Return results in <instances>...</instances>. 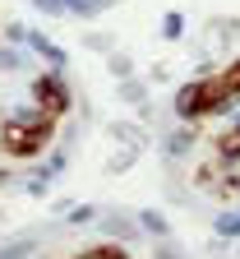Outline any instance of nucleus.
<instances>
[{"label":"nucleus","mask_w":240,"mask_h":259,"mask_svg":"<svg viewBox=\"0 0 240 259\" xmlns=\"http://www.w3.org/2000/svg\"><path fill=\"white\" fill-rule=\"evenodd\" d=\"M56 135V116L32 107V111H14L5 116V125H0V148H5L10 157H37Z\"/></svg>","instance_id":"1"},{"label":"nucleus","mask_w":240,"mask_h":259,"mask_svg":"<svg viewBox=\"0 0 240 259\" xmlns=\"http://www.w3.org/2000/svg\"><path fill=\"white\" fill-rule=\"evenodd\" d=\"M70 83H65V74L60 70H46V74H37L32 79V107H42V111H51V116H65L70 111Z\"/></svg>","instance_id":"2"},{"label":"nucleus","mask_w":240,"mask_h":259,"mask_svg":"<svg viewBox=\"0 0 240 259\" xmlns=\"http://www.w3.org/2000/svg\"><path fill=\"white\" fill-rule=\"evenodd\" d=\"M10 37H14V42H23V47H28L32 56H42V60H46V70H60V74H65V65H70V56H65V51H60V47H56V42L46 37L42 28H19V23H14V28H10Z\"/></svg>","instance_id":"3"},{"label":"nucleus","mask_w":240,"mask_h":259,"mask_svg":"<svg viewBox=\"0 0 240 259\" xmlns=\"http://www.w3.org/2000/svg\"><path fill=\"white\" fill-rule=\"evenodd\" d=\"M176 116L180 120H199V116H213V97H208V79H194L176 88Z\"/></svg>","instance_id":"4"},{"label":"nucleus","mask_w":240,"mask_h":259,"mask_svg":"<svg viewBox=\"0 0 240 259\" xmlns=\"http://www.w3.org/2000/svg\"><path fill=\"white\" fill-rule=\"evenodd\" d=\"M46 14H79V19H97L102 10H111V0H32Z\"/></svg>","instance_id":"5"},{"label":"nucleus","mask_w":240,"mask_h":259,"mask_svg":"<svg viewBox=\"0 0 240 259\" xmlns=\"http://www.w3.org/2000/svg\"><path fill=\"white\" fill-rule=\"evenodd\" d=\"M217 83H222V93H226V102L235 107V102H240V60H231V65H226V70L217 74Z\"/></svg>","instance_id":"6"},{"label":"nucleus","mask_w":240,"mask_h":259,"mask_svg":"<svg viewBox=\"0 0 240 259\" xmlns=\"http://www.w3.org/2000/svg\"><path fill=\"white\" fill-rule=\"evenodd\" d=\"M162 37H166V42L185 37V14H180V10H166V19H162Z\"/></svg>","instance_id":"7"},{"label":"nucleus","mask_w":240,"mask_h":259,"mask_svg":"<svg viewBox=\"0 0 240 259\" xmlns=\"http://www.w3.org/2000/svg\"><path fill=\"white\" fill-rule=\"evenodd\" d=\"M97 222H102V232H111L120 241H134V222H125V218H97Z\"/></svg>","instance_id":"8"},{"label":"nucleus","mask_w":240,"mask_h":259,"mask_svg":"<svg viewBox=\"0 0 240 259\" xmlns=\"http://www.w3.org/2000/svg\"><path fill=\"white\" fill-rule=\"evenodd\" d=\"M217 148H222V157H226V162H235V157H240V120L231 125V135H222V144H217Z\"/></svg>","instance_id":"9"},{"label":"nucleus","mask_w":240,"mask_h":259,"mask_svg":"<svg viewBox=\"0 0 240 259\" xmlns=\"http://www.w3.org/2000/svg\"><path fill=\"white\" fill-rule=\"evenodd\" d=\"M213 227H217V236H231V241H240V213H222Z\"/></svg>","instance_id":"10"},{"label":"nucleus","mask_w":240,"mask_h":259,"mask_svg":"<svg viewBox=\"0 0 240 259\" xmlns=\"http://www.w3.org/2000/svg\"><path fill=\"white\" fill-rule=\"evenodd\" d=\"M79 259H129V254H125V245H92V250H83Z\"/></svg>","instance_id":"11"},{"label":"nucleus","mask_w":240,"mask_h":259,"mask_svg":"<svg viewBox=\"0 0 240 259\" xmlns=\"http://www.w3.org/2000/svg\"><path fill=\"white\" fill-rule=\"evenodd\" d=\"M139 227H143V232H157V236H166V218H162V213H139Z\"/></svg>","instance_id":"12"},{"label":"nucleus","mask_w":240,"mask_h":259,"mask_svg":"<svg viewBox=\"0 0 240 259\" xmlns=\"http://www.w3.org/2000/svg\"><path fill=\"white\" fill-rule=\"evenodd\" d=\"M32 250H37L32 241H14V245H5V250H0V259H28Z\"/></svg>","instance_id":"13"},{"label":"nucleus","mask_w":240,"mask_h":259,"mask_svg":"<svg viewBox=\"0 0 240 259\" xmlns=\"http://www.w3.org/2000/svg\"><path fill=\"white\" fill-rule=\"evenodd\" d=\"M19 65H23L19 47H0V70H19Z\"/></svg>","instance_id":"14"},{"label":"nucleus","mask_w":240,"mask_h":259,"mask_svg":"<svg viewBox=\"0 0 240 259\" xmlns=\"http://www.w3.org/2000/svg\"><path fill=\"white\" fill-rule=\"evenodd\" d=\"M92 218H97V213H92L88 204H79V208H70V213H65V222H74V227H79V222H92Z\"/></svg>","instance_id":"15"}]
</instances>
